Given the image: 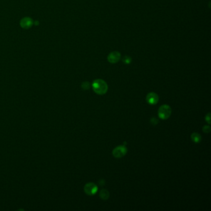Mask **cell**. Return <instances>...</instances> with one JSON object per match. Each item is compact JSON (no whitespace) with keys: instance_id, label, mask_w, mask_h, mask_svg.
I'll return each instance as SVG.
<instances>
[{"instance_id":"6da1fadb","label":"cell","mask_w":211,"mask_h":211,"mask_svg":"<svg viewBox=\"0 0 211 211\" xmlns=\"http://www.w3.org/2000/svg\"><path fill=\"white\" fill-rule=\"evenodd\" d=\"M92 89L98 95H104L108 91V85L102 79H96L92 83Z\"/></svg>"},{"instance_id":"277c9868","label":"cell","mask_w":211,"mask_h":211,"mask_svg":"<svg viewBox=\"0 0 211 211\" xmlns=\"http://www.w3.org/2000/svg\"><path fill=\"white\" fill-rule=\"evenodd\" d=\"M98 190V187L97 185L93 183H89L86 184L84 186L85 193L89 196L95 195Z\"/></svg>"},{"instance_id":"7a4b0ae2","label":"cell","mask_w":211,"mask_h":211,"mask_svg":"<svg viewBox=\"0 0 211 211\" xmlns=\"http://www.w3.org/2000/svg\"><path fill=\"white\" fill-rule=\"evenodd\" d=\"M158 114L160 119L166 120L171 114V109L170 106L168 105H163L159 108Z\"/></svg>"},{"instance_id":"8992f818","label":"cell","mask_w":211,"mask_h":211,"mask_svg":"<svg viewBox=\"0 0 211 211\" xmlns=\"http://www.w3.org/2000/svg\"><path fill=\"white\" fill-rule=\"evenodd\" d=\"M120 58H121V55L120 53L117 52H113L109 54L107 59H108V61L110 63H116L118 61H119V60L120 59Z\"/></svg>"},{"instance_id":"8fae6325","label":"cell","mask_w":211,"mask_h":211,"mask_svg":"<svg viewBox=\"0 0 211 211\" xmlns=\"http://www.w3.org/2000/svg\"><path fill=\"white\" fill-rule=\"evenodd\" d=\"M123 62L125 64H129L131 62V58L128 56H124V58H123Z\"/></svg>"},{"instance_id":"5b68a950","label":"cell","mask_w":211,"mask_h":211,"mask_svg":"<svg viewBox=\"0 0 211 211\" xmlns=\"http://www.w3.org/2000/svg\"><path fill=\"white\" fill-rule=\"evenodd\" d=\"M158 96L155 92H150L146 96V101L150 105H156L158 103Z\"/></svg>"},{"instance_id":"9c48e42d","label":"cell","mask_w":211,"mask_h":211,"mask_svg":"<svg viewBox=\"0 0 211 211\" xmlns=\"http://www.w3.org/2000/svg\"><path fill=\"white\" fill-rule=\"evenodd\" d=\"M82 87L84 90H87L90 88V84L88 82H85L82 84Z\"/></svg>"},{"instance_id":"5bb4252c","label":"cell","mask_w":211,"mask_h":211,"mask_svg":"<svg viewBox=\"0 0 211 211\" xmlns=\"http://www.w3.org/2000/svg\"><path fill=\"white\" fill-rule=\"evenodd\" d=\"M99 183L100 185H105V181L104 180H101L99 181Z\"/></svg>"},{"instance_id":"4fadbf2b","label":"cell","mask_w":211,"mask_h":211,"mask_svg":"<svg viewBox=\"0 0 211 211\" xmlns=\"http://www.w3.org/2000/svg\"><path fill=\"white\" fill-rule=\"evenodd\" d=\"M206 120L208 123V124H211V113H209L206 116Z\"/></svg>"},{"instance_id":"3957f363","label":"cell","mask_w":211,"mask_h":211,"mask_svg":"<svg viewBox=\"0 0 211 211\" xmlns=\"http://www.w3.org/2000/svg\"><path fill=\"white\" fill-rule=\"evenodd\" d=\"M127 151L128 150L124 146H119L113 149L112 154L115 158H120L124 157L126 154Z\"/></svg>"},{"instance_id":"ba28073f","label":"cell","mask_w":211,"mask_h":211,"mask_svg":"<svg viewBox=\"0 0 211 211\" xmlns=\"http://www.w3.org/2000/svg\"><path fill=\"white\" fill-rule=\"evenodd\" d=\"M99 196L100 198L103 199V200H107L109 198L110 196V193L108 192V190H106V189L102 190L99 193Z\"/></svg>"},{"instance_id":"30bf717a","label":"cell","mask_w":211,"mask_h":211,"mask_svg":"<svg viewBox=\"0 0 211 211\" xmlns=\"http://www.w3.org/2000/svg\"><path fill=\"white\" fill-rule=\"evenodd\" d=\"M203 131L204 133H208L210 132L211 131V127L209 126H204L203 128Z\"/></svg>"},{"instance_id":"52a82bcc","label":"cell","mask_w":211,"mask_h":211,"mask_svg":"<svg viewBox=\"0 0 211 211\" xmlns=\"http://www.w3.org/2000/svg\"><path fill=\"white\" fill-rule=\"evenodd\" d=\"M191 140L195 143H199L202 139L201 136L197 133H193L191 136Z\"/></svg>"},{"instance_id":"7c38bea8","label":"cell","mask_w":211,"mask_h":211,"mask_svg":"<svg viewBox=\"0 0 211 211\" xmlns=\"http://www.w3.org/2000/svg\"><path fill=\"white\" fill-rule=\"evenodd\" d=\"M151 122L152 124L156 125V124H157L158 123V121L157 118H151Z\"/></svg>"}]
</instances>
